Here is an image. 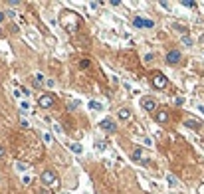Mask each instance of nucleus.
Here are the masks:
<instances>
[{
    "instance_id": "9b49d317",
    "label": "nucleus",
    "mask_w": 204,
    "mask_h": 194,
    "mask_svg": "<svg viewBox=\"0 0 204 194\" xmlns=\"http://www.w3.org/2000/svg\"><path fill=\"white\" fill-rule=\"evenodd\" d=\"M186 127H190V129H198V121H196V119H186Z\"/></svg>"
},
{
    "instance_id": "39448f33",
    "label": "nucleus",
    "mask_w": 204,
    "mask_h": 194,
    "mask_svg": "<svg viewBox=\"0 0 204 194\" xmlns=\"http://www.w3.org/2000/svg\"><path fill=\"white\" fill-rule=\"evenodd\" d=\"M166 62H169V63H178L180 62V52L170 50L169 53H166Z\"/></svg>"
},
{
    "instance_id": "6e6552de",
    "label": "nucleus",
    "mask_w": 204,
    "mask_h": 194,
    "mask_svg": "<svg viewBox=\"0 0 204 194\" xmlns=\"http://www.w3.org/2000/svg\"><path fill=\"white\" fill-rule=\"evenodd\" d=\"M133 159H135V160H141V163H143V160H147V159L143 157V149H135V150H133Z\"/></svg>"
},
{
    "instance_id": "ddd939ff",
    "label": "nucleus",
    "mask_w": 204,
    "mask_h": 194,
    "mask_svg": "<svg viewBox=\"0 0 204 194\" xmlns=\"http://www.w3.org/2000/svg\"><path fill=\"white\" fill-rule=\"evenodd\" d=\"M182 44H184V46H192V40L188 36H182Z\"/></svg>"
},
{
    "instance_id": "4be33fe9",
    "label": "nucleus",
    "mask_w": 204,
    "mask_h": 194,
    "mask_svg": "<svg viewBox=\"0 0 204 194\" xmlns=\"http://www.w3.org/2000/svg\"><path fill=\"white\" fill-rule=\"evenodd\" d=\"M169 184L170 186H176V178H174V176H169Z\"/></svg>"
},
{
    "instance_id": "a211bd4d",
    "label": "nucleus",
    "mask_w": 204,
    "mask_h": 194,
    "mask_svg": "<svg viewBox=\"0 0 204 194\" xmlns=\"http://www.w3.org/2000/svg\"><path fill=\"white\" fill-rule=\"evenodd\" d=\"M87 66H89V60H81V62H79V67H81V69H85Z\"/></svg>"
},
{
    "instance_id": "423d86ee",
    "label": "nucleus",
    "mask_w": 204,
    "mask_h": 194,
    "mask_svg": "<svg viewBox=\"0 0 204 194\" xmlns=\"http://www.w3.org/2000/svg\"><path fill=\"white\" fill-rule=\"evenodd\" d=\"M143 107H145V109H147V111H155V109H157V101H155V99H151V97H145V99H143Z\"/></svg>"
},
{
    "instance_id": "a878e982",
    "label": "nucleus",
    "mask_w": 204,
    "mask_h": 194,
    "mask_svg": "<svg viewBox=\"0 0 204 194\" xmlns=\"http://www.w3.org/2000/svg\"><path fill=\"white\" fill-rule=\"evenodd\" d=\"M2 20H4V12H0V22H2Z\"/></svg>"
},
{
    "instance_id": "2eb2a0df",
    "label": "nucleus",
    "mask_w": 204,
    "mask_h": 194,
    "mask_svg": "<svg viewBox=\"0 0 204 194\" xmlns=\"http://www.w3.org/2000/svg\"><path fill=\"white\" fill-rule=\"evenodd\" d=\"M34 79H36V83H42V81H44V75H42V73H36Z\"/></svg>"
},
{
    "instance_id": "f257e3e1",
    "label": "nucleus",
    "mask_w": 204,
    "mask_h": 194,
    "mask_svg": "<svg viewBox=\"0 0 204 194\" xmlns=\"http://www.w3.org/2000/svg\"><path fill=\"white\" fill-rule=\"evenodd\" d=\"M42 182H44L46 186H50V188H58V186H60V180H58V176H56V172H53V170H44V172H42Z\"/></svg>"
},
{
    "instance_id": "1a4fd4ad",
    "label": "nucleus",
    "mask_w": 204,
    "mask_h": 194,
    "mask_svg": "<svg viewBox=\"0 0 204 194\" xmlns=\"http://www.w3.org/2000/svg\"><path fill=\"white\" fill-rule=\"evenodd\" d=\"M129 117H131V111L123 107V109L119 111V119H121V121H125V119H129Z\"/></svg>"
},
{
    "instance_id": "f03ea898",
    "label": "nucleus",
    "mask_w": 204,
    "mask_h": 194,
    "mask_svg": "<svg viewBox=\"0 0 204 194\" xmlns=\"http://www.w3.org/2000/svg\"><path fill=\"white\" fill-rule=\"evenodd\" d=\"M166 83H169V81H166V75H163L160 72L153 73V85H155L157 89H165V87H166Z\"/></svg>"
},
{
    "instance_id": "7ed1b4c3",
    "label": "nucleus",
    "mask_w": 204,
    "mask_h": 194,
    "mask_svg": "<svg viewBox=\"0 0 204 194\" xmlns=\"http://www.w3.org/2000/svg\"><path fill=\"white\" fill-rule=\"evenodd\" d=\"M99 125H101V129H105L107 133H115V131H117V125H115V123L111 121V119H103V121L99 123Z\"/></svg>"
},
{
    "instance_id": "f8f14e48",
    "label": "nucleus",
    "mask_w": 204,
    "mask_h": 194,
    "mask_svg": "<svg viewBox=\"0 0 204 194\" xmlns=\"http://www.w3.org/2000/svg\"><path fill=\"white\" fill-rule=\"evenodd\" d=\"M72 150L76 155H81V145H72Z\"/></svg>"
},
{
    "instance_id": "393cba45",
    "label": "nucleus",
    "mask_w": 204,
    "mask_h": 194,
    "mask_svg": "<svg viewBox=\"0 0 204 194\" xmlns=\"http://www.w3.org/2000/svg\"><path fill=\"white\" fill-rule=\"evenodd\" d=\"M2 157H4V149L0 147V159H2Z\"/></svg>"
},
{
    "instance_id": "6ab92c4d",
    "label": "nucleus",
    "mask_w": 204,
    "mask_h": 194,
    "mask_svg": "<svg viewBox=\"0 0 204 194\" xmlns=\"http://www.w3.org/2000/svg\"><path fill=\"white\" fill-rule=\"evenodd\" d=\"M143 26L145 28H153V20H143Z\"/></svg>"
},
{
    "instance_id": "9d476101",
    "label": "nucleus",
    "mask_w": 204,
    "mask_h": 194,
    "mask_svg": "<svg viewBox=\"0 0 204 194\" xmlns=\"http://www.w3.org/2000/svg\"><path fill=\"white\" fill-rule=\"evenodd\" d=\"M28 163H24V160H18V163H16V170H26V169H28Z\"/></svg>"
},
{
    "instance_id": "412c9836",
    "label": "nucleus",
    "mask_w": 204,
    "mask_h": 194,
    "mask_svg": "<svg viewBox=\"0 0 204 194\" xmlns=\"http://www.w3.org/2000/svg\"><path fill=\"white\" fill-rule=\"evenodd\" d=\"M182 4H184V6H188V8H194V6H196V4H194V2H190V0H184Z\"/></svg>"
},
{
    "instance_id": "f3484780",
    "label": "nucleus",
    "mask_w": 204,
    "mask_h": 194,
    "mask_svg": "<svg viewBox=\"0 0 204 194\" xmlns=\"http://www.w3.org/2000/svg\"><path fill=\"white\" fill-rule=\"evenodd\" d=\"M20 109H22V111L26 113V111H28V109H30V105H28V103H26V101H22V103H20Z\"/></svg>"
},
{
    "instance_id": "0eeeda50",
    "label": "nucleus",
    "mask_w": 204,
    "mask_h": 194,
    "mask_svg": "<svg viewBox=\"0 0 204 194\" xmlns=\"http://www.w3.org/2000/svg\"><path fill=\"white\" fill-rule=\"evenodd\" d=\"M155 119H157V123H166L169 121V113L166 111H157L155 113Z\"/></svg>"
},
{
    "instance_id": "dca6fc26",
    "label": "nucleus",
    "mask_w": 204,
    "mask_h": 194,
    "mask_svg": "<svg viewBox=\"0 0 204 194\" xmlns=\"http://www.w3.org/2000/svg\"><path fill=\"white\" fill-rule=\"evenodd\" d=\"M89 107L91 109H101V105L97 103V101H89Z\"/></svg>"
},
{
    "instance_id": "5701e85b",
    "label": "nucleus",
    "mask_w": 204,
    "mask_h": 194,
    "mask_svg": "<svg viewBox=\"0 0 204 194\" xmlns=\"http://www.w3.org/2000/svg\"><path fill=\"white\" fill-rule=\"evenodd\" d=\"M20 125H22L24 129H28V127H30V123H28V121H26V119H22V121H20Z\"/></svg>"
},
{
    "instance_id": "aec40b11",
    "label": "nucleus",
    "mask_w": 204,
    "mask_h": 194,
    "mask_svg": "<svg viewBox=\"0 0 204 194\" xmlns=\"http://www.w3.org/2000/svg\"><path fill=\"white\" fill-rule=\"evenodd\" d=\"M133 24H135L137 28H141V26H143V20H141V18H135V20H133Z\"/></svg>"
},
{
    "instance_id": "4468645a",
    "label": "nucleus",
    "mask_w": 204,
    "mask_h": 194,
    "mask_svg": "<svg viewBox=\"0 0 204 194\" xmlns=\"http://www.w3.org/2000/svg\"><path fill=\"white\" fill-rule=\"evenodd\" d=\"M95 147H97V150H105V147H107V143H105V141H99L97 145H95Z\"/></svg>"
},
{
    "instance_id": "20e7f679",
    "label": "nucleus",
    "mask_w": 204,
    "mask_h": 194,
    "mask_svg": "<svg viewBox=\"0 0 204 194\" xmlns=\"http://www.w3.org/2000/svg\"><path fill=\"white\" fill-rule=\"evenodd\" d=\"M38 103H40V107H44V109H50V107L53 105V97L52 95H42Z\"/></svg>"
},
{
    "instance_id": "b1692460",
    "label": "nucleus",
    "mask_w": 204,
    "mask_h": 194,
    "mask_svg": "<svg viewBox=\"0 0 204 194\" xmlns=\"http://www.w3.org/2000/svg\"><path fill=\"white\" fill-rule=\"evenodd\" d=\"M44 141H46V143H52V135L46 133V135H44Z\"/></svg>"
}]
</instances>
